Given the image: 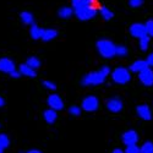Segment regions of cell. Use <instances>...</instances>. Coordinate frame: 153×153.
Wrapping results in <instances>:
<instances>
[{
	"label": "cell",
	"instance_id": "cell-1",
	"mask_svg": "<svg viewBox=\"0 0 153 153\" xmlns=\"http://www.w3.org/2000/svg\"><path fill=\"white\" fill-rule=\"evenodd\" d=\"M109 74H110V69H109V66L105 65L103 68H100V70L92 71V72H88L87 75H85L81 83L83 86H87V87L102 85V83H104L107 76Z\"/></svg>",
	"mask_w": 153,
	"mask_h": 153
},
{
	"label": "cell",
	"instance_id": "cell-2",
	"mask_svg": "<svg viewBox=\"0 0 153 153\" xmlns=\"http://www.w3.org/2000/svg\"><path fill=\"white\" fill-rule=\"evenodd\" d=\"M97 50L98 53L100 54V56H103L105 59H111L115 56V49L117 45L114 44L109 39H99L96 43Z\"/></svg>",
	"mask_w": 153,
	"mask_h": 153
},
{
	"label": "cell",
	"instance_id": "cell-3",
	"mask_svg": "<svg viewBox=\"0 0 153 153\" xmlns=\"http://www.w3.org/2000/svg\"><path fill=\"white\" fill-rule=\"evenodd\" d=\"M75 10V15L80 21H90L96 17L97 15V9L93 5H87V6H81Z\"/></svg>",
	"mask_w": 153,
	"mask_h": 153
},
{
	"label": "cell",
	"instance_id": "cell-4",
	"mask_svg": "<svg viewBox=\"0 0 153 153\" xmlns=\"http://www.w3.org/2000/svg\"><path fill=\"white\" fill-rule=\"evenodd\" d=\"M111 80L118 85H126L131 80V71L126 68H117L111 72Z\"/></svg>",
	"mask_w": 153,
	"mask_h": 153
},
{
	"label": "cell",
	"instance_id": "cell-5",
	"mask_svg": "<svg viewBox=\"0 0 153 153\" xmlns=\"http://www.w3.org/2000/svg\"><path fill=\"white\" fill-rule=\"evenodd\" d=\"M81 108L87 113H93L99 108V100L96 96H88L82 100Z\"/></svg>",
	"mask_w": 153,
	"mask_h": 153
},
{
	"label": "cell",
	"instance_id": "cell-6",
	"mask_svg": "<svg viewBox=\"0 0 153 153\" xmlns=\"http://www.w3.org/2000/svg\"><path fill=\"white\" fill-rule=\"evenodd\" d=\"M138 80L141 81V83L146 87H152L153 86V70L151 69V66L142 70L141 72H138Z\"/></svg>",
	"mask_w": 153,
	"mask_h": 153
},
{
	"label": "cell",
	"instance_id": "cell-7",
	"mask_svg": "<svg viewBox=\"0 0 153 153\" xmlns=\"http://www.w3.org/2000/svg\"><path fill=\"white\" fill-rule=\"evenodd\" d=\"M121 141L125 146H132L138 142V134L135 130H126L121 135Z\"/></svg>",
	"mask_w": 153,
	"mask_h": 153
},
{
	"label": "cell",
	"instance_id": "cell-8",
	"mask_svg": "<svg viewBox=\"0 0 153 153\" xmlns=\"http://www.w3.org/2000/svg\"><path fill=\"white\" fill-rule=\"evenodd\" d=\"M107 109L111 113H120L124 108V104H123V100L118 97H113V98H109L107 100Z\"/></svg>",
	"mask_w": 153,
	"mask_h": 153
},
{
	"label": "cell",
	"instance_id": "cell-9",
	"mask_svg": "<svg viewBox=\"0 0 153 153\" xmlns=\"http://www.w3.org/2000/svg\"><path fill=\"white\" fill-rule=\"evenodd\" d=\"M47 103L49 105V108H52L54 110H61L64 109V100L61 99V97L56 93H53V94H50L47 99Z\"/></svg>",
	"mask_w": 153,
	"mask_h": 153
},
{
	"label": "cell",
	"instance_id": "cell-10",
	"mask_svg": "<svg viewBox=\"0 0 153 153\" xmlns=\"http://www.w3.org/2000/svg\"><path fill=\"white\" fill-rule=\"evenodd\" d=\"M129 31H130V34H131L132 37L137 38V39H140L141 37H143V36L147 34L145 23H140V22L132 23L131 26H130V28H129Z\"/></svg>",
	"mask_w": 153,
	"mask_h": 153
},
{
	"label": "cell",
	"instance_id": "cell-11",
	"mask_svg": "<svg viewBox=\"0 0 153 153\" xmlns=\"http://www.w3.org/2000/svg\"><path fill=\"white\" fill-rule=\"evenodd\" d=\"M16 70L15 62L9 58H0V72L10 74L11 71Z\"/></svg>",
	"mask_w": 153,
	"mask_h": 153
},
{
	"label": "cell",
	"instance_id": "cell-12",
	"mask_svg": "<svg viewBox=\"0 0 153 153\" xmlns=\"http://www.w3.org/2000/svg\"><path fill=\"white\" fill-rule=\"evenodd\" d=\"M136 113H137V115L145 121H149L152 119V111H151V109H149V107L147 104L137 105Z\"/></svg>",
	"mask_w": 153,
	"mask_h": 153
},
{
	"label": "cell",
	"instance_id": "cell-13",
	"mask_svg": "<svg viewBox=\"0 0 153 153\" xmlns=\"http://www.w3.org/2000/svg\"><path fill=\"white\" fill-rule=\"evenodd\" d=\"M148 66H149V65H148L147 60L140 59V60H136V61H134V62L131 64L130 68H129V70H130L131 72H136V74H138V72H141L142 70L147 69Z\"/></svg>",
	"mask_w": 153,
	"mask_h": 153
},
{
	"label": "cell",
	"instance_id": "cell-14",
	"mask_svg": "<svg viewBox=\"0 0 153 153\" xmlns=\"http://www.w3.org/2000/svg\"><path fill=\"white\" fill-rule=\"evenodd\" d=\"M19 70H20L21 75H22V76H26V77L34 79L36 76H37V71H36V69L31 68L30 65H27L26 62H25V64H21L20 68H19Z\"/></svg>",
	"mask_w": 153,
	"mask_h": 153
},
{
	"label": "cell",
	"instance_id": "cell-15",
	"mask_svg": "<svg viewBox=\"0 0 153 153\" xmlns=\"http://www.w3.org/2000/svg\"><path fill=\"white\" fill-rule=\"evenodd\" d=\"M43 118H44V120H45L47 124L53 125L56 121V119H58V113H56V110L49 108V109H47V110L43 111Z\"/></svg>",
	"mask_w": 153,
	"mask_h": 153
},
{
	"label": "cell",
	"instance_id": "cell-16",
	"mask_svg": "<svg viewBox=\"0 0 153 153\" xmlns=\"http://www.w3.org/2000/svg\"><path fill=\"white\" fill-rule=\"evenodd\" d=\"M56 37H58V31L56 30H54V28H45V30H43L41 39L43 42H50V41L55 39Z\"/></svg>",
	"mask_w": 153,
	"mask_h": 153
},
{
	"label": "cell",
	"instance_id": "cell-17",
	"mask_svg": "<svg viewBox=\"0 0 153 153\" xmlns=\"http://www.w3.org/2000/svg\"><path fill=\"white\" fill-rule=\"evenodd\" d=\"M74 14H75L74 7H69V6H62V7H60L58 10V16L60 19H64V20L70 19Z\"/></svg>",
	"mask_w": 153,
	"mask_h": 153
},
{
	"label": "cell",
	"instance_id": "cell-18",
	"mask_svg": "<svg viewBox=\"0 0 153 153\" xmlns=\"http://www.w3.org/2000/svg\"><path fill=\"white\" fill-rule=\"evenodd\" d=\"M42 33H43V28H41L39 26H37V25H31V28H30V34H31V38L34 41L37 39H41L42 37Z\"/></svg>",
	"mask_w": 153,
	"mask_h": 153
},
{
	"label": "cell",
	"instance_id": "cell-19",
	"mask_svg": "<svg viewBox=\"0 0 153 153\" xmlns=\"http://www.w3.org/2000/svg\"><path fill=\"white\" fill-rule=\"evenodd\" d=\"M20 19H21L22 23H25V25H33V22H34V17L30 11H22L20 14Z\"/></svg>",
	"mask_w": 153,
	"mask_h": 153
},
{
	"label": "cell",
	"instance_id": "cell-20",
	"mask_svg": "<svg viewBox=\"0 0 153 153\" xmlns=\"http://www.w3.org/2000/svg\"><path fill=\"white\" fill-rule=\"evenodd\" d=\"M149 41H151V37H149L148 34L141 37V38L138 39V45H140V49H141L142 52H146V50L148 49V47H149Z\"/></svg>",
	"mask_w": 153,
	"mask_h": 153
},
{
	"label": "cell",
	"instance_id": "cell-21",
	"mask_svg": "<svg viewBox=\"0 0 153 153\" xmlns=\"http://www.w3.org/2000/svg\"><path fill=\"white\" fill-rule=\"evenodd\" d=\"M99 14H100V16L103 17L105 21H109V20H111V19L114 17L113 11H111V10H109V9H108V7H105V6H102V7L99 9Z\"/></svg>",
	"mask_w": 153,
	"mask_h": 153
},
{
	"label": "cell",
	"instance_id": "cell-22",
	"mask_svg": "<svg viewBox=\"0 0 153 153\" xmlns=\"http://www.w3.org/2000/svg\"><path fill=\"white\" fill-rule=\"evenodd\" d=\"M94 0H71V4L74 9H77L81 6H87V5H93Z\"/></svg>",
	"mask_w": 153,
	"mask_h": 153
},
{
	"label": "cell",
	"instance_id": "cell-23",
	"mask_svg": "<svg viewBox=\"0 0 153 153\" xmlns=\"http://www.w3.org/2000/svg\"><path fill=\"white\" fill-rule=\"evenodd\" d=\"M26 64H27V65H30L31 68L37 70V69H39V66H41V60L38 59L37 56H30L26 60Z\"/></svg>",
	"mask_w": 153,
	"mask_h": 153
},
{
	"label": "cell",
	"instance_id": "cell-24",
	"mask_svg": "<svg viewBox=\"0 0 153 153\" xmlns=\"http://www.w3.org/2000/svg\"><path fill=\"white\" fill-rule=\"evenodd\" d=\"M141 153H153V142L152 141H146L141 147H140Z\"/></svg>",
	"mask_w": 153,
	"mask_h": 153
},
{
	"label": "cell",
	"instance_id": "cell-25",
	"mask_svg": "<svg viewBox=\"0 0 153 153\" xmlns=\"http://www.w3.org/2000/svg\"><path fill=\"white\" fill-rule=\"evenodd\" d=\"M9 146H10V140H9L7 135L0 134V148H1V149H6Z\"/></svg>",
	"mask_w": 153,
	"mask_h": 153
},
{
	"label": "cell",
	"instance_id": "cell-26",
	"mask_svg": "<svg viewBox=\"0 0 153 153\" xmlns=\"http://www.w3.org/2000/svg\"><path fill=\"white\" fill-rule=\"evenodd\" d=\"M115 55H118V56H126L127 55V48L125 45H117Z\"/></svg>",
	"mask_w": 153,
	"mask_h": 153
},
{
	"label": "cell",
	"instance_id": "cell-27",
	"mask_svg": "<svg viewBox=\"0 0 153 153\" xmlns=\"http://www.w3.org/2000/svg\"><path fill=\"white\" fill-rule=\"evenodd\" d=\"M81 110H82V108H80L79 105H71L69 108V113L71 114L72 117H80L81 115Z\"/></svg>",
	"mask_w": 153,
	"mask_h": 153
},
{
	"label": "cell",
	"instance_id": "cell-28",
	"mask_svg": "<svg viewBox=\"0 0 153 153\" xmlns=\"http://www.w3.org/2000/svg\"><path fill=\"white\" fill-rule=\"evenodd\" d=\"M145 26H146V32L149 37H153V20H148L146 23H145Z\"/></svg>",
	"mask_w": 153,
	"mask_h": 153
},
{
	"label": "cell",
	"instance_id": "cell-29",
	"mask_svg": "<svg viewBox=\"0 0 153 153\" xmlns=\"http://www.w3.org/2000/svg\"><path fill=\"white\" fill-rule=\"evenodd\" d=\"M42 85L47 88V90H50V91H55V90H56V85H55L54 82H52V81L44 80V81L42 82Z\"/></svg>",
	"mask_w": 153,
	"mask_h": 153
},
{
	"label": "cell",
	"instance_id": "cell-30",
	"mask_svg": "<svg viewBox=\"0 0 153 153\" xmlns=\"http://www.w3.org/2000/svg\"><path fill=\"white\" fill-rule=\"evenodd\" d=\"M143 3H145V0H129L130 7H134V9H137L140 6H142Z\"/></svg>",
	"mask_w": 153,
	"mask_h": 153
},
{
	"label": "cell",
	"instance_id": "cell-31",
	"mask_svg": "<svg viewBox=\"0 0 153 153\" xmlns=\"http://www.w3.org/2000/svg\"><path fill=\"white\" fill-rule=\"evenodd\" d=\"M125 153H141V151H140V147H137L136 145H132V146H126Z\"/></svg>",
	"mask_w": 153,
	"mask_h": 153
},
{
	"label": "cell",
	"instance_id": "cell-32",
	"mask_svg": "<svg viewBox=\"0 0 153 153\" xmlns=\"http://www.w3.org/2000/svg\"><path fill=\"white\" fill-rule=\"evenodd\" d=\"M10 77H12V79H20L21 77V72H20V70H14V71H11L10 74Z\"/></svg>",
	"mask_w": 153,
	"mask_h": 153
},
{
	"label": "cell",
	"instance_id": "cell-33",
	"mask_svg": "<svg viewBox=\"0 0 153 153\" xmlns=\"http://www.w3.org/2000/svg\"><path fill=\"white\" fill-rule=\"evenodd\" d=\"M147 62H148V65L151 66V68H153V53H149V55L147 56Z\"/></svg>",
	"mask_w": 153,
	"mask_h": 153
},
{
	"label": "cell",
	"instance_id": "cell-34",
	"mask_svg": "<svg viewBox=\"0 0 153 153\" xmlns=\"http://www.w3.org/2000/svg\"><path fill=\"white\" fill-rule=\"evenodd\" d=\"M110 153H125V151H123V149H120V148H114Z\"/></svg>",
	"mask_w": 153,
	"mask_h": 153
},
{
	"label": "cell",
	"instance_id": "cell-35",
	"mask_svg": "<svg viewBox=\"0 0 153 153\" xmlns=\"http://www.w3.org/2000/svg\"><path fill=\"white\" fill-rule=\"evenodd\" d=\"M4 105H5V99L0 96V108H3Z\"/></svg>",
	"mask_w": 153,
	"mask_h": 153
},
{
	"label": "cell",
	"instance_id": "cell-36",
	"mask_svg": "<svg viewBox=\"0 0 153 153\" xmlns=\"http://www.w3.org/2000/svg\"><path fill=\"white\" fill-rule=\"evenodd\" d=\"M26 153H42V151H39V149H30Z\"/></svg>",
	"mask_w": 153,
	"mask_h": 153
},
{
	"label": "cell",
	"instance_id": "cell-37",
	"mask_svg": "<svg viewBox=\"0 0 153 153\" xmlns=\"http://www.w3.org/2000/svg\"><path fill=\"white\" fill-rule=\"evenodd\" d=\"M0 153H4V149H1V148H0Z\"/></svg>",
	"mask_w": 153,
	"mask_h": 153
}]
</instances>
